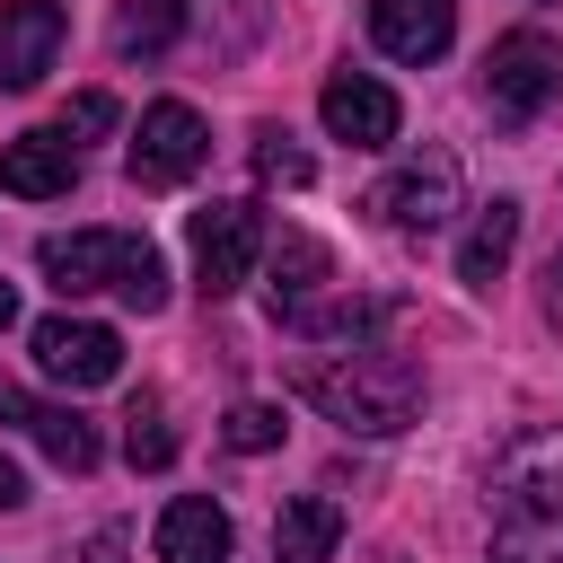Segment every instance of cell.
I'll return each mask as SVG.
<instances>
[{
    "label": "cell",
    "instance_id": "6da1fadb",
    "mask_svg": "<svg viewBox=\"0 0 563 563\" xmlns=\"http://www.w3.org/2000/svg\"><path fill=\"white\" fill-rule=\"evenodd\" d=\"M290 387H299L325 422H343V431H361V440H387V431H405V422L422 413V369H413L405 352H387V343L308 352V361L290 369Z\"/></svg>",
    "mask_w": 563,
    "mask_h": 563
},
{
    "label": "cell",
    "instance_id": "7a4b0ae2",
    "mask_svg": "<svg viewBox=\"0 0 563 563\" xmlns=\"http://www.w3.org/2000/svg\"><path fill=\"white\" fill-rule=\"evenodd\" d=\"M35 264H44V282L62 290V299H88V290H114L123 308H167V264H158V246L150 238H132V229H70V238H44L35 246Z\"/></svg>",
    "mask_w": 563,
    "mask_h": 563
},
{
    "label": "cell",
    "instance_id": "3957f363",
    "mask_svg": "<svg viewBox=\"0 0 563 563\" xmlns=\"http://www.w3.org/2000/svg\"><path fill=\"white\" fill-rule=\"evenodd\" d=\"M554 97H563V44H554V35L519 26V35H501V44L484 53V106H493V114L528 123V114H545Z\"/></svg>",
    "mask_w": 563,
    "mask_h": 563
},
{
    "label": "cell",
    "instance_id": "277c9868",
    "mask_svg": "<svg viewBox=\"0 0 563 563\" xmlns=\"http://www.w3.org/2000/svg\"><path fill=\"white\" fill-rule=\"evenodd\" d=\"M211 158V132H202V114L185 106V97H158L150 114H141V132H132V150H123V167H132V185H185L194 167Z\"/></svg>",
    "mask_w": 563,
    "mask_h": 563
},
{
    "label": "cell",
    "instance_id": "5b68a950",
    "mask_svg": "<svg viewBox=\"0 0 563 563\" xmlns=\"http://www.w3.org/2000/svg\"><path fill=\"white\" fill-rule=\"evenodd\" d=\"M255 255H264L255 202H202L194 211V282H202V299H229L255 273Z\"/></svg>",
    "mask_w": 563,
    "mask_h": 563
},
{
    "label": "cell",
    "instance_id": "8992f818",
    "mask_svg": "<svg viewBox=\"0 0 563 563\" xmlns=\"http://www.w3.org/2000/svg\"><path fill=\"white\" fill-rule=\"evenodd\" d=\"M493 563H563V484H519V475H501Z\"/></svg>",
    "mask_w": 563,
    "mask_h": 563
},
{
    "label": "cell",
    "instance_id": "52a82bcc",
    "mask_svg": "<svg viewBox=\"0 0 563 563\" xmlns=\"http://www.w3.org/2000/svg\"><path fill=\"white\" fill-rule=\"evenodd\" d=\"M26 343H35V369L53 387H106V378H123V334L97 325V317H44Z\"/></svg>",
    "mask_w": 563,
    "mask_h": 563
},
{
    "label": "cell",
    "instance_id": "ba28073f",
    "mask_svg": "<svg viewBox=\"0 0 563 563\" xmlns=\"http://www.w3.org/2000/svg\"><path fill=\"white\" fill-rule=\"evenodd\" d=\"M317 114H325V132H334V141H352V150H387V141L405 132L396 88H387V79H369V70H334V79L317 88Z\"/></svg>",
    "mask_w": 563,
    "mask_h": 563
},
{
    "label": "cell",
    "instance_id": "9c48e42d",
    "mask_svg": "<svg viewBox=\"0 0 563 563\" xmlns=\"http://www.w3.org/2000/svg\"><path fill=\"white\" fill-rule=\"evenodd\" d=\"M369 211L396 220V229H440V220L457 211V158H449V150H413V158H396V176L369 194Z\"/></svg>",
    "mask_w": 563,
    "mask_h": 563
},
{
    "label": "cell",
    "instance_id": "30bf717a",
    "mask_svg": "<svg viewBox=\"0 0 563 563\" xmlns=\"http://www.w3.org/2000/svg\"><path fill=\"white\" fill-rule=\"evenodd\" d=\"M62 35H70L62 0H0V88L26 97V88L62 62Z\"/></svg>",
    "mask_w": 563,
    "mask_h": 563
},
{
    "label": "cell",
    "instance_id": "8fae6325",
    "mask_svg": "<svg viewBox=\"0 0 563 563\" xmlns=\"http://www.w3.org/2000/svg\"><path fill=\"white\" fill-rule=\"evenodd\" d=\"M70 185H79L70 132H18V141H0V194H18V202H62Z\"/></svg>",
    "mask_w": 563,
    "mask_h": 563
},
{
    "label": "cell",
    "instance_id": "7c38bea8",
    "mask_svg": "<svg viewBox=\"0 0 563 563\" xmlns=\"http://www.w3.org/2000/svg\"><path fill=\"white\" fill-rule=\"evenodd\" d=\"M369 35L387 62H440L449 35H457V0H369Z\"/></svg>",
    "mask_w": 563,
    "mask_h": 563
},
{
    "label": "cell",
    "instance_id": "4fadbf2b",
    "mask_svg": "<svg viewBox=\"0 0 563 563\" xmlns=\"http://www.w3.org/2000/svg\"><path fill=\"white\" fill-rule=\"evenodd\" d=\"M229 510L211 493H176L158 510V563H229Z\"/></svg>",
    "mask_w": 563,
    "mask_h": 563
},
{
    "label": "cell",
    "instance_id": "5bb4252c",
    "mask_svg": "<svg viewBox=\"0 0 563 563\" xmlns=\"http://www.w3.org/2000/svg\"><path fill=\"white\" fill-rule=\"evenodd\" d=\"M264 273H273V308H282V317H299V308L334 282V246H325V238H308V229H282V238L264 246Z\"/></svg>",
    "mask_w": 563,
    "mask_h": 563
},
{
    "label": "cell",
    "instance_id": "9a60e30c",
    "mask_svg": "<svg viewBox=\"0 0 563 563\" xmlns=\"http://www.w3.org/2000/svg\"><path fill=\"white\" fill-rule=\"evenodd\" d=\"M334 545H343V510H334L325 493L282 501V519H273V563H334Z\"/></svg>",
    "mask_w": 563,
    "mask_h": 563
},
{
    "label": "cell",
    "instance_id": "2e32d148",
    "mask_svg": "<svg viewBox=\"0 0 563 563\" xmlns=\"http://www.w3.org/2000/svg\"><path fill=\"white\" fill-rule=\"evenodd\" d=\"M510 246H519V202H510V194H493V202L475 211L466 246H457V282H466V290H493V282H501V264H510Z\"/></svg>",
    "mask_w": 563,
    "mask_h": 563
},
{
    "label": "cell",
    "instance_id": "e0dca14e",
    "mask_svg": "<svg viewBox=\"0 0 563 563\" xmlns=\"http://www.w3.org/2000/svg\"><path fill=\"white\" fill-rule=\"evenodd\" d=\"M176 35H185V0H114V18H106L114 62H158Z\"/></svg>",
    "mask_w": 563,
    "mask_h": 563
},
{
    "label": "cell",
    "instance_id": "ac0fdd59",
    "mask_svg": "<svg viewBox=\"0 0 563 563\" xmlns=\"http://www.w3.org/2000/svg\"><path fill=\"white\" fill-rule=\"evenodd\" d=\"M26 431H35V449H44L53 466H70V475H88V466H97V422H88L79 405H35V413H26Z\"/></svg>",
    "mask_w": 563,
    "mask_h": 563
},
{
    "label": "cell",
    "instance_id": "d6986e66",
    "mask_svg": "<svg viewBox=\"0 0 563 563\" xmlns=\"http://www.w3.org/2000/svg\"><path fill=\"white\" fill-rule=\"evenodd\" d=\"M123 457H132L141 475H158V466L176 457V422H167L158 387H132V405H123Z\"/></svg>",
    "mask_w": 563,
    "mask_h": 563
},
{
    "label": "cell",
    "instance_id": "ffe728a7",
    "mask_svg": "<svg viewBox=\"0 0 563 563\" xmlns=\"http://www.w3.org/2000/svg\"><path fill=\"white\" fill-rule=\"evenodd\" d=\"M220 440H229L238 457H255V449H273V440H282V405H229V422H220Z\"/></svg>",
    "mask_w": 563,
    "mask_h": 563
},
{
    "label": "cell",
    "instance_id": "44dd1931",
    "mask_svg": "<svg viewBox=\"0 0 563 563\" xmlns=\"http://www.w3.org/2000/svg\"><path fill=\"white\" fill-rule=\"evenodd\" d=\"M255 176H273V185H308L317 167H308V150H290V132H255Z\"/></svg>",
    "mask_w": 563,
    "mask_h": 563
},
{
    "label": "cell",
    "instance_id": "7402d4cb",
    "mask_svg": "<svg viewBox=\"0 0 563 563\" xmlns=\"http://www.w3.org/2000/svg\"><path fill=\"white\" fill-rule=\"evenodd\" d=\"M62 132H88V141H97V132H114V97H106V88H79V97H70V123H62Z\"/></svg>",
    "mask_w": 563,
    "mask_h": 563
},
{
    "label": "cell",
    "instance_id": "603a6c76",
    "mask_svg": "<svg viewBox=\"0 0 563 563\" xmlns=\"http://www.w3.org/2000/svg\"><path fill=\"white\" fill-rule=\"evenodd\" d=\"M62 563H132V545H123V528H97V537H79Z\"/></svg>",
    "mask_w": 563,
    "mask_h": 563
},
{
    "label": "cell",
    "instance_id": "cb8c5ba5",
    "mask_svg": "<svg viewBox=\"0 0 563 563\" xmlns=\"http://www.w3.org/2000/svg\"><path fill=\"white\" fill-rule=\"evenodd\" d=\"M18 501H26V475H18L9 457H0V510H18Z\"/></svg>",
    "mask_w": 563,
    "mask_h": 563
},
{
    "label": "cell",
    "instance_id": "d4e9b609",
    "mask_svg": "<svg viewBox=\"0 0 563 563\" xmlns=\"http://www.w3.org/2000/svg\"><path fill=\"white\" fill-rule=\"evenodd\" d=\"M9 317H18V290H9V282H0V325H9Z\"/></svg>",
    "mask_w": 563,
    "mask_h": 563
}]
</instances>
